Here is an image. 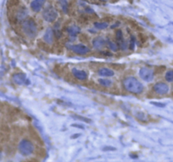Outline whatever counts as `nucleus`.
<instances>
[{
	"label": "nucleus",
	"mask_w": 173,
	"mask_h": 162,
	"mask_svg": "<svg viewBox=\"0 0 173 162\" xmlns=\"http://www.w3.org/2000/svg\"><path fill=\"white\" fill-rule=\"evenodd\" d=\"M123 86L128 92L133 94H140L144 91V86L134 77H128L123 81Z\"/></svg>",
	"instance_id": "1"
},
{
	"label": "nucleus",
	"mask_w": 173,
	"mask_h": 162,
	"mask_svg": "<svg viewBox=\"0 0 173 162\" xmlns=\"http://www.w3.org/2000/svg\"><path fill=\"white\" fill-rule=\"evenodd\" d=\"M24 33L30 38H33L36 35L37 33V26L36 24L32 19L25 20L22 25Z\"/></svg>",
	"instance_id": "2"
},
{
	"label": "nucleus",
	"mask_w": 173,
	"mask_h": 162,
	"mask_svg": "<svg viewBox=\"0 0 173 162\" xmlns=\"http://www.w3.org/2000/svg\"><path fill=\"white\" fill-rule=\"evenodd\" d=\"M19 151L24 156H28L33 153L34 145L31 141H29L27 139H23L20 141V143L19 144Z\"/></svg>",
	"instance_id": "3"
},
{
	"label": "nucleus",
	"mask_w": 173,
	"mask_h": 162,
	"mask_svg": "<svg viewBox=\"0 0 173 162\" xmlns=\"http://www.w3.org/2000/svg\"><path fill=\"white\" fill-rule=\"evenodd\" d=\"M43 18L44 20L48 21V22H52L54 20H56V19L58 18V12L55 10V9L52 6L46 8V10L43 11Z\"/></svg>",
	"instance_id": "4"
},
{
	"label": "nucleus",
	"mask_w": 173,
	"mask_h": 162,
	"mask_svg": "<svg viewBox=\"0 0 173 162\" xmlns=\"http://www.w3.org/2000/svg\"><path fill=\"white\" fill-rule=\"evenodd\" d=\"M69 49L71 51H73L75 53H78V54H86L87 52H90V48L88 46H84L83 44H77V45H72V46H69Z\"/></svg>",
	"instance_id": "5"
},
{
	"label": "nucleus",
	"mask_w": 173,
	"mask_h": 162,
	"mask_svg": "<svg viewBox=\"0 0 173 162\" xmlns=\"http://www.w3.org/2000/svg\"><path fill=\"white\" fill-rule=\"evenodd\" d=\"M139 76L144 80L151 81L154 78V73L148 68H143L139 70Z\"/></svg>",
	"instance_id": "6"
},
{
	"label": "nucleus",
	"mask_w": 173,
	"mask_h": 162,
	"mask_svg": "<svg viewBox=\"0 0 173 162\" xmlns=\"http://www.w3.org/2000/svg\"><path fill=\"white\" fill-rule=\"evenodd\" d=\"M154 91L159 95H165L169 91V87L166 84L160 82L154 85Z\"/></svg>",
	"instance_id": "7"
},
{
	"label": "nucleus",
	"mask_w": 173,
	"mask_h": 162,
	"mask_svg": "<svg viewBox=\"0 0 173 162\" xmlns=\"http://www.w3.org/2000/svg\"><path fill=\"white\" fill-rule=\"evenodd\" d=\"M45 2H46V0H33L31 3V7L32 10L35 12L40 11L42 10V8L43 7Z\"/></svg>",
	"instance_id": "8"
},
{
	"label": "nucleus",
	"mask_w": 173,
	"mask_h": 162,
	"mask_svg": "<svg viewBox=\"0 0 173 162\" xmlns=\"http://www.w3.org/2000/svg\"><path fill=\"white\" fill-rule=\"evenodd\" d=\"M72 72H73L74 76L76 79H78L79 80H85L87 79V77H88L87 73L84 72V71H83V70H79L76 69H74Z\"/></svg>",
	"instance_id": "9"
},
{
	"label": "nucleus",
	"mask_w": 173,
	"mask_h": 162,
	"mask_svg": "<svg viewBox=\"0 0 173 162\" xmlns=\"http://www.w3.org/2000/svg\"><path fill=\"white\" fill-rule=\"evenodd\" d=\"M13 80L14 81V83L18 84H25L26 82V77L23 74H15L13 76Z\"/></svg>",
	"instance_id": "10"
},
{
	"label": "nucleus",
	"mask_w": 173,
	"mask_h": 162,
	"mask_svg": "<svg viewBox=\"0 0 173 162\" xmlns=\"http://www.w3.org/2000/svg\"><path fill=\"white\" fill-rule=\"evenodd\" d=\"M53 34L54 33H53V31H52V29L48 28L46 30L45 34L43 35V39H44V41L46 42V43L51 44L52 42V41H53Z\"/></svg>",
	"instance_id": "11"
},
{
	"label": "nucleus",
	"mask_w": 173,
	"mask_h": 162,
	"mask_svg": "<svg viewBox=\"0 0 173 162\" xmlns=\"http://www.w3.org/2000/svg\"><path fill=\"white\" fill-rule=\"evenodd\" d=\"M116 40L118 41V42L120 43V46H121V47H122L123 49H125V48L127 47L126 43H125V42H124V39H123V32H122L121 30L116 31Z\"/></svg>",
	"instance_id": "12"
},
{
	"label": "nucleus",
	"mask_w": 173,
	"mask_h": 162,
	"mask_svg": "<svg viewBox=\"0 0 173 162\" xmlns=\"http://www.w3.org/2000/svg\"><path fill=\"white\" fill-rule=\"evenodd\" d=\"M98 74L100 76H103V77H112L114 75V72L110 69L102 68V69L98 70Z\"/></svg>",
	"instance_id": "13"
},
{
	"label": "nucleus",
	"mask_w": 173,
	"mask_h": 162,
	"mask_svg": "<svg viewBox=\"0 0 173 162\" xmlns=\"http://www.w3.org/2000/svg\"><path fill=\"white\" fill-rule=\"evenodd\" d=\"M92 44L93 46H95V48H101V47H102V46L106 44V41L104 40L102 37L97 36V37H95V38L93 40Z\"/></svg>",
	"instance_id": "14"
},
{
	"label": "nucleus",
	"mask_w": 173,
	"mask_h": 162,
	"mask_svg": "<svg viewBox=\"0 0 173 162\" xmlns=\"http://www.w3.org/2000/svg\"><path fill=\"white\" fill-rule=\"evenodd\" d=\"M67 31H68L69 35L75 36V35H77L80 32V28L79 26H77V25H71L68 28Z\"/></svg>",
	"instance_id": "15"
},
{
	"label": "nucleus",
	"mask_w": 173,
	"mask_h": 162,
	"mask_svg": "<svg viewBox=\"0 0 173 162\" xmlns=\"http://www.w3.org/2000/svg\"><path fill=\"white\" fill-rule=\"evenodd\" d=\"M99 84L102 86H105V87H109L112 85V82L110 80H107V79H100L99 80Z\"/></svg>",
	"instance_id": "16"
},
{
	"label": "nucleus",
	"mask_w": 173,
	"mask_h": 162,
	"mask_svg": "<svg viewBox=\"0 0 173 162\" xmlns=\"http://www.w3.org/2000/svg\"><path fill=\"white\" fill-rule=\"evenodd\" d=\"M94 25L98 30H104L108 27V24L105 23V22H96L94 24Z\"/></svg>",
	"instance_id": "17"
},
{
	"label": "nucleus",
	"mask_w": 173,
	"mask_h": 162,
	"mask_svg": "<svg viewBox=\"0 0 173 162\" xmlns=\"http://www.w3.org/2000/svg\"><path fill=\"white\" fill-rule=\"evenodd\" d=\"M26 15H27V11H25V9H21L17 14V18L19 20H24L26 17Z\"/></svg>",
	"instance_id": "18"
},
{
	"label": "nucleus",
	"mask_w": 173,
	"mask_h": 162,
	"mask_svg": "<svg viewBox=\"0 0 173 162\" xmlns=\"http://www.w3.org/2000/svg\"><path fill=\"white\" fill-rule=\"evenodd\" d=\"M166 80L168 82L173 81V70H170L166 74Z\"/></svg>",
	"instance_id": "19"
},
{
	"label": "nucleus",
	"mask_w": 173,
	"mask_h": 162,
	"mask_svg": "<svg viewBox=\"0 0 173 162\" xmlns=\"http://www.w3.org/2000/svg\"><path fill=\"white\" fill-rule=\"evenodd\" d=\"M107 44H108V46L110 47L111 50H112V51H114V52H116V51L117 50V46H116V44L114 43V42H111V41H108V42H107Z\"/></svg>",
	"instance_id": "20"
},
{
	"label": "nucleus",
	"mask_w": 173,
	"mask_h": 162,
	"mask_svg": "<svg viewBox=\"0 0 173 162\" xmlns=\"http://www.w3.org/2000/svg\"><path fill=\"white\" fill-rule=\"evenodd\" d=\"M60 3H61L62 8H63V10H64V12H67V10H68V3H67V1H66V0H60Z\"/></svg>",
	"instance_id": "21"
},
{
	"label": "nucleus",
	"mask_w": 173,
	"mask_h": 162,
	"mask_svg": "<svg viewBox=\"0 0 173 162\" xmlns=\"http://www.w3.org/2000/svg\"><path fill=\"white\" fill-rule=\"evenodd\" d=\"M58 24H57V25H55V28H54V31H53V33H54V34H55V35H56V36H57V38H59V37H60V36H61V31H59V30H58Z\"/></svg>",
	"instance_id": "22"
},
{
	"label": "nucleus",
	"mask_w": 173,
	"mask_h": 162,
	"mask_svg": "<svg viewBox=\"0 0 173 162\" xmlns=\"http://www.w3.org/2000/svg\"><path fill=\"white\" fill-rule=\"evenodd\" d=\"M134 44H135V39H134V37L132 35L131 36V40H130V46H129V47H130V49H133L134 48Z\"/></svg>",
	"instance_id": "23"
},
{
	"label": "nucleus",
	"mask_w": 173,
	"mask_h": 162,
	"mask_svg": "<svg viewBox=\"0 0 173 162\" xmlns=\"http://www.w3.org/2000/svg\"><path fill=\"white\" fill-rule=\"evenodd\" d=\"M115 150V148H113V147H112V148H105L104 149V150Z\"/></svg>",
	"instance_id": "24"
},
{
	"label": "nucleus",
	"mask_w": 173,
	"mask_h": 162,
	"mask_svg": "<svg viewBox=\"0 0 173 162\" xmlns=\"http://www.w3.org/2000/svg\"><path fill=\"white\" fill-rule=\"evenodd\" d=\"M104 1H106V0H104Z\"/></svg>",
	"instance_id": "25"
}]
</instances>
